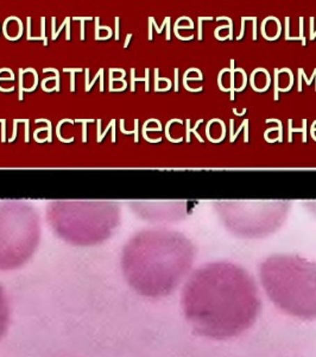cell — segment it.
<instances>
[{
	"mask_svg": "<svg viewBox=\"0 0 316 357\" xmlns=\"http://www.w3.org/2000/svg\"><path fill=\"white\" fill-rule=\"evenodd\" d=\"M262 301L252 276L228 262L198 269L182 292L187 321L200 336L223 341L248 331L260 316Z\"/></svg>",
	"mask_w": 316,
	"mask_h": 357,
	"instance_id": "1",
	"label": "cell"
},
{
	"mask_svg": "<svg viewBox=\"0 0 316 357\" xmlns=\"http://www.w3.org/2000/svg\"><path fill=\"white\" fill-rule=\"evenodd\" d=\"M269 299L288 316L316 319V264L297 256H272L260 266Z\"/></svg>",
	"mask_w": 316,
	"mask_h": 357,
	"instance_id": "3",
	"label": "cell"
},
{
	"mask_svg": "<svg viewBox=\"0 0 316 357\" xmlns=\"http://www.w3.org/2000/svg\"><path fill=\"white\" fill-rule=\"evenodd\" d=\"M40 240L33 215L18 212L0 213V271L21 267L33 256Z\"/></svg>",
	"mask_w": 316,
	"mask_h": 357,
	"instance_id": "4",
	"label": "cell"
},
{
	"mask_svg": "<svg viewBox=\"0 0 316 357\" xmlns=\"http://www.w3.org/2000/svg\"><path fill=\"white\" fill-rule=\"evenodd\" d=\"M194 256L193 244L180 234L142 232L126 245L123 272L134 292L158 299L177 289Z\"/></svg>",
	"mask_w": 316,
	"mask_h": 357,
	"instance_id": "2",
	"label": "cell"
},
{
	"mask_svg": "<svg viewBox=\"0 0 316 357\" xmlns=\"http://www.w3.org/2000/svg\"><path fill=\"white\" fill-rule=\"evenodd\" d=\"M8 321H10V307H8V296L5 294L4 289L0 286V338L6 333Z\"/></svg>",
	"mask_w": 316,
	"mask_h": 357,
	"instance_id": "5",
	"label": "cell"
}]
</instances>
